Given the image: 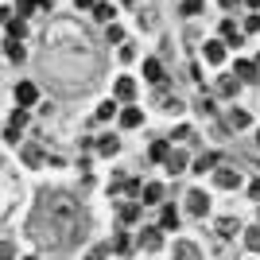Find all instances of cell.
Listing matches in <instances>:
<instances>
[{"label": "cell", "mask_w": 260, "mask_h": 260, "mask_svg": "<svg viewBox=\"0 0 260 260\" xmlns=\"http://www.w3.org/2000/svg\"><path fill=\"white\" fill-rule=\"evenodd\" d=\"M140 245H144V249H148V252L163 249V229H159V225H148V229H144V233H140Z\"/></svg>", "instance_id": "obj_4"}, {"label": "cell", "mask_w": 260, "mask_h": 260, "mask_svg": "<svg viewBox=\"0 0 260 260\" xmlns=\"http://www.w3.org/2000/svg\"><path fill=\"white\" fill-rule=\"evenodd\" d=\"M186 214L190 217H206L210 214V194L206 190H190V194H186Z\"/></svg>", "instance_id": "obj_2"}, {"label": "cell", "mask_w": 260, "mask_h": 260, "mask_svg": "<svg viewBox=\"0 0 260 260\" xmlns=\"http://www.w3.org/2000/svg\"><path fill=\"white\" fill-rule=\"evenodd\" d=\"M4 58H8V62H23V58H27V51H23L20 43H8V39H4Z\"/></svg>", "instance_id": "obj_23"}, {"label": "cell", "mask_w": 260, "mask_h": 260, "mask_svg": "<svg viewBox=\"0 0 260 260\" xmlns=\"http://www.w3.org/2000/svg\"><path fill=\"white\" fill-rule=\"evenodd\" d=\"M0 260H16V245L12 241H0Z\"/></svg>", "instance_id": "obj_33"}, {"label": "cell", "mask_w": 260, "mask_h": 260, "mask_svg": "<svg viewBox=\"0 0 260 260\" xmlns=\"http://www.w3.org/2000/svg\"><path fill=\"white\" fill-rule=\"evenodd\" d=\"M113 16H117V12H113V4H109V0H98V4H93V20L113 23Z\"/></svg>", "instance_id": "obj_20"}, {"label": "cell", "mask_w": 260, "mask_h": 260, "mask_svg": "<svg viewBox=\"0 0 260 260\" xmlns=\"http://www.w3.org/2000/svg\"><path fill=\"white\" fill-rule=\"evenodd\" d=\"M233 74H237V82H256V66H252L249 58H237V62H233Z\"/></svg>", "instance_id": "obj_10"}, {"label": "cell", "mask_w": 260, "mask_h": 260, "mask_svg": "<svg viewBox=\"0 0 260 260\" xmlns=\"http://www.w3.org/2000/svg\"><path fill=\"white\" fill-rule=\"evenodd\" d=\"M144 78H148L152 86H167V74H163V62H159V58H148V62H144Z\"/></svg>", "instance_id": "obj_3"}, {"label": "cell", "mask_w": 260, "mask_h": 260, "mask_svg": "<svg viewBox=\"0 0 260 260\" xmlns=\"http://www.w3.org/2000/svg\"><path fill=\"white\" fill-rule=\"evenodd\" d=\"M16 101H20V109L35 105V101H39V89H35L31 82H20V86H16Z\"/></svg>", "instance_id": "obj_6"}, {"label": "cell", "mask_w": 260, "mask_h": 260, "mask_svg": "<svg viewBox=\"0 0 260 260\" xmlns=\"http://www.w3.org/2000/svg\"><path fill=\"white\" fill-rule=\"evenodd\" d=\"M23 163H27V167H39V163H43V148H39V144H23Z\"/></svg>", "instance_id": "obj_19"}, {"label": "cell", "mask_w": 260, "mask_h": 260, "mask_svg": "<svg viewBox=\"0 0 260 260\" xmlns=\"http://www.w3.org/2000/svg\"><path fill=\"white\" fill-rule=\"evenodd\" d=\"M35 4V12H51V0H31Z\"/></svg>", "instance_id": "obj_39"}, {"label": "cell", "mask_w": 260, "mask_h": 260, "mask_svg": "<svg viewBox=\"0 0 260 260\" xmlns=\"http://www.w3.org/2000/svg\"><path fill=\"white\" fill-rule=\"evenodd\" d=\"M186 136H190V124H179V128L171 132V140H186Z\"/></svg>", "instance_id": "obj_35"}, {"label": "cell", "mask_w": 260, "mask_h": 260, "mask_svg": "<svg viewBox=\"0 0 260 260\" xmlns=\"http://www.w3.org/2000/svg\"><path fill=\"white\" fill-rule=\"evenodd\" d=\"M23 124H27V109H16L12 120H8V128H23Z\"/></svg>", "instance_id": "obj_31"}, {"label": "cell", "mask_w": 260, "mask_h": 260, "mask_svg": "<svg viewBox=\"0 0 260 260\" xmlns=\"http://www.w3.org/2000/svg\"><path fill=\"white\" fill-rule=\"evenodd\" d=\"M23 260H39V256H23Z\"/></svg>", "instance_id": "obj_44"}, {"label": "cell", "mask_w": 260, "mask_h": 260, "mask_svg": "<svg viewBox=\"0 0 260 260\" xmlns=\"http://www.w3.org/2000/svg\"><path fill=\"white\" fill-rule=\"evenodd\" d=\"M120 4H132V0H120Z\"/></svg>", "instance_id": "obj_45"}, {"label": "cell", "mask_w": 260, "mask_h": 260, "mask_svg": "<svg viewBox=\"0 0 260 260\" xmlns=\"http://www.w3.org/2000/svg\"><path fill=\"white\" fill-rule=\"evenodd\" d=\"M241 4H245V0H221V12H237Z\"/></svg>", "instance_id": "obj_38"}, {"label": "cell", "mask_w": 260, "mask_h": 260, "mask_svg": "<svg viewBox=\"0 0 260 260\" xmlns=\"http://www.w3.org/2000/svg\"><path fill=\"white\" fill-rule=\"evenodd\" d=\"M214 183L221 186V190H233V186L241 183V175H237V171H229V167H221V171H214Z\"/></svg>", "instance_id": "obj_11"}, {"label": "cell", "mask_w": 260, "mask_h": 260, "mask_svg": "<svg viewBox=\"0 0 260 260\" xmlns=\"http://www.w3.org/2000/svg\"><path fill=\"white\" fill-rule=\"evenodd\" d=\"M249 198H252V202H260V179H252V183H249Z\"/></svg>", "instance_id": "obj_37"}, {"label": "cell", "mask_w": 260, "mask_h": 260, "mask_svg": "<svg viewBox=\"0 0 260 260\" xmlns=\"http://www.w3.org/2000/svg\"><path fill=\"white\" fill-rule=\"evenodd\" d=\"M175 225H179V210H175L171 202H167V206L159 210V229L167 233V229H175Z\"/></svg>", "instance_id": "obj_14"}, {"label": "cell", "mask_w": 260, "mask_h": 260, "mask_svg": "<svg viewBox=\"0 0 260 260\" xmlns=\"http://www.w3.org/2000/svg\"><path fill=\"white\" fill-rule=\"evenodd\" d=\"M175 260H202V249L194 241H175Z\"/></svg>", "instance_id": "obj_5"}, {"label": "cell", "mask_w": 260, "mask_h": 260, "mask_svg": "<svg viewBox=\"0 0 260 260\" xmlns=\"http://www.w3.org/2000/svg\"><path fill=\"white\" fill-rule=\"evenodd\" d=\"M252 66H256V70H260V54H256V62H252Z\"/></svg>", "instance_id": "obj_43"}, {"label": "cell", "mask_w": 260, "mask_h": 260, "mask_svg": "<svg viewBox=\"0 0 260 260\" xmlns=\"http://www.w3.org/2000/svg\"><path fill=\"white\" fill-rule=\"evenodd\" d=\"M237 229H241V221H237V217H217V225H214V233H217V237H237Z\"/></svg>", "instance_id": "obj_9"}, {"label": "cell", "mask_w": 260, "mask_h": 260, "mask_svg": "<svg viewBox=\"0 0 260 260\" xmlns=\"http://www.w3.org/2000/svg\"><path fill=\"white\" fill-rule=\"evenodd\" d=\"M237 89H241L237 78H217V93L221 98H237Z\"/></svg>", "instance_id": "obj_21"}, {"label": "cell", "mask_w": 260, "mask_h": 260, "mask_svg": "<svg viewBox=\"0 0 260 260\" xmlns=\"http://www.w3.org/2000/svg\"><path fill=\"white\" fill-rule=\"evenodd\" d=\"M245 4H249V8H252V12H260V0H245Z\"/></svg>", "instance_id": "obj_42"}, {"label": "cell", "mask_w": 260, "mask_h": 260, "mask_svg": "<svg viewBox=\"0 0 260 260\" xmlns=\"http://www.w3.org/2000/svg\"><path fill=\"white\" fill-rule=\"evenodd\" d=\"M249 113H245V109H233V113H229V128H249Z\"/></svg>", "instance_id": "obj_25"}, {"label": "cell", "mask_w": 260, "mask_h": 260, "mask_svg": "<svg viewBox=\"0 0 260 260\" xmlns=\"http://www.w3.org/2000/svg\"><path fill=\"white\" fill-rule=\"evenodd\" d=\"M186 163H190V159H186V152H171V155H167V171H171V175H183Z\"/></svg>", "instance_id": "obj_18"}, {"label": "cell", "mask_w": 260, "mask_h": 260, "mask_svg": "<svg viewBox=\"0 0 260 260\" xmlns=\"http://www.w3.org/2000/svg\"><path fill=\"white\" fill-rule=\"evenodd\" d=\"M245 31H260V16H256V12H252L249 20H245Z\"/></svg>", "instance_id": "obj_36"}, {"label": "cell", "mask_w": 260, "mask_h": 260, "mask_svg": "<svg viewBox=\"0 0 260 260\" xmlns=\"http://www.w3.org/2000/svg\"><path fill=\"white\" fill-rule=\"evenodd\" d=\"M82 233H86V210L70 194L47 190L31 214V237L43 249H66V245L82 241Z\"/></svg>", "instance_id": "obj_1"}, {"label": "cell", "mask_w": 260, "mask_h": 260, "mask_svg": "<svg viewBox=\"0 0 260 260\" xmlns=\"http://www.w3.org/2000/svg\"><path fill=\"white\" fill-rule=\"evenodd\" d=\"M117 101H124V105L136 101V82L132 78H117Z\"/></svg>", "instance_id": "obj_8"}, {"label": "cell", "mask_w": 260, "mask_h": 260, "mask_svg": "<svg viewBox=\"0 0 260 260\" xmlns=\"http://www.w3.org/2000/svg\"><path fill=\"white\" fill-rule=\"evenodd\" d=\"M78 8H93V4H98V0H74Z\"/></svg>", "instance_id": "obj_41"}, {"label": "cell", "mask_w": 260, "mask_h": 260, "mask_svg": "<svg viewBox=\"0 0 260 260\" xmlns=\"http://www.w3.org/2000/svg\"><path fill=\"white\" fill-rule=\"evenodd\" d=\"M256 144H260V132H256Z\"/></svg>", "instance_id": "obj_46"}, {"label": "cell", "mask_w": 260, "mask_h": 260, "mask_svg": "<svg viewBox=\"0 0 260 260\" xmlns=\"http://www.w3.org/2000/svg\"><path fill=\"white\" fill-rule=\"evenodd\" d=\"M245 245H249L252 252H260V225H252L249 233H245Z\"/></svg>", "instance_id": "obj_29"}, {"label": "cell", "mask_w": 260, "mask_h": 260, "mask_svg": "<svg viewBox=\"0 0 260 260\" xmlns=\"http://www.w3.org/2000/svg\"><path fill=\"white\" fill-rule=\"evenodd\" d=\"M206 62H225V43L221 39H214V43H206Z\"/></svg>", "instance_id": "obj_16"}, {"label": "cell", "mask_w": 260, "mask_h": 260, "mask_svg": "<svg viewBox=\"0 0 260 260\" xmlns=\"http://www.w3.org/2000/svg\"><path fill=\"white\" fill-rule=\"evenodd\" d=\"M217 159H221V155H217V152H206V155H198L194 171H214V167H217Z\"/></svg>", "instance_id": "obj_24"}, {"label": "cell", "mask_w": 260, "mask_h": 260, "mask_svg": "<svg viewBox=\"0 0 260 260\" xmlns=\"http://www.w3.org/2000/svg\"><path fill=\"white\" fill-rule=\"evenodd\" d=\"M117 117V101H101L98 105V120H113Z\"/></svg>", "instance_id": "obj_27"}, {"label": "cell", "mask_w": 260, "mask_h": 260, "mask_svg": "<svg viewBox=\"0 0 260 260\" xmlns=\"http://www.w3.org/2000/svg\"><path fill=\"white\" fill-rule=\"evenodd\" d=\"M221 43H225V47H241V31H237V23L221 20Z\"/></svg>", "instance_id": "obj_13"}, {"label": "cell", "mask_w": 260, "mask_h": 260, "mask_svg": "<svg viewBox=\"0 0 260 260\" xmlns=\"http://www.w3.org/2000/svg\"><path fill=\"white\" fill-rule=\"evenodd\" d=\"M140 198L148 202V206H159V202H163V183H144Z\"/></svg>", "instance_id": "obj_12"}, {"label": "cell", "mask_w": 260, "mask_h": 260, "mask_svg": "<svg viewBox=\"0 0 260 260\" xmlns=\"http://www.w3.org/2000/svg\"><path fill=\"white\" fill-rule=\"evenodd\" d=\"M117 117H120V124H124V128H140V124H144V113H140L136 105H124Z\"/></svg>", "instance_id": "obj_7"}, {"label": "cell", "mask_w": 260, "mask_h": 260, "mask_svg": "<svg viewBox=\"0 0 260 260\" xmlns=\"http://www.w3.org/2000/svg\"><path fill=\"white\" fill-rule=\"evenodd\" d=\"M120 221H124V225L140 221V206H120Z\"/></svg>", "instance_id": "obj_28"}, {"label": "cell", "mask_w": 260, "mask_h": 260, "mask_svg": "<svg viewBox=\"0 0 260 260\" xmlns=\"http://www.w3.org/2000/svg\"><path fill=\"white\" fill-rule=\"evenodd\" d=\"M117 152H120L117 136H101V140H98V155H117Z\"/></svg>", "instance_id": "obj_22"}, {"label": "cell", "mask_w": 260, "mask_h": 260, "mask_svg": "<svg viewBox=\"0 0 260 260\" xmlns=\"http://www.w3.org/2000/svg\"><path fill=\"white\" fill-rule=\"evenodd\" d=\"M113 249H117L120 256H124V252L132 249V237H128V233H117V241H113Z\"/></svg>", "instance_id": "obj_30"}, {"label": "cell", "mask_w": 260, "mask_h": 260, "mask_svg": "<svg viewBox=\"0 0 260 260\" xmlns=\"http://www.w3.org/2000/svg\"><path fill=\"white\" fill-rule=\"evenodd\" d=\"M8 20H12V12H8V8H0V27H4Z\"/></svg>", "instance_id": "obj_40"}, {"label": "cell", "mask_w": 260, "mask_h": 260, "mask_svg": "<svg viewBox=\"0 0 260 260\" xmlns=\"http://www.w3.org/2000/svg\"><path fill=\"white\" fill-rule=\"evenodd\" d=\"M4 31H8V43H20V39H23V31H27V27H23V20H20V16H12V20L4 23Z\"/></svg>", "instance_id": "obj_15"}, {"label": "cell", "mask_w": 260, "mask_h": 260, "mask_svg": "<svg viewBox=\"0 0 260 260\" xmlns=\"http://www.w3.org/2000/svg\"><path fill=\"white\" fill-rule=\"evenodd\" d=\"M183 16H198V12H206V0H183Z\"/></svg>", "instance_id": "obj_26"}, {"label": "cell", "mask_w": 260, "mask_h": 260, "mask_svg": "<svg viewBox=\"0 0 260 260\" xmlns=\"http://www.w3.org/2000/svg\"><path fill=\"white\" fill-rule=\"evenodd\" d=\"M148 155H152V163H167V155H171V144H167V140H155L152 148H148Z\"/></svg>", "instance_id": "obj_17"}, {"label": "cell", "mask_w": 260, "mask_h": 260, "mask_svg": "<svg viewBox=\"0 0 260 260\" xmlns=\"http://www.w3.org/2000/svg\"><path fill=\"white\" fill-rule=\"evenodd\" d=\"M159 109H167V113H179V109H183V101H179V98H167Z\"/></svg>", "instance_id": "obj_34"}, {"label": "cell", "mask_w": 260, "mask_h": 260, "mask_svg": "<svg viewBox=\"0 0 260 260\" xmlns=\"http://www.w3.org/2000/svg\"><path fill=\"white\" fill-rule=\"evenodd\" d=\"M105 39H109V43H120V39H124V31H120L117 23H109V27H105Z\"/></svg>", "instance_id": "obj_32"}]
</instances>
